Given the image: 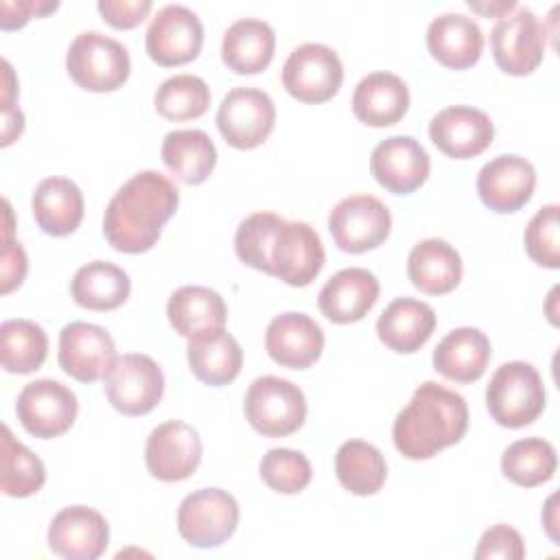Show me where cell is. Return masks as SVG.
<instances>
[{
	"label": "cell",
	"mask_w": 560,
	"mask_h": 560,
	"mask_svg": "<svg viewBox=\"0 0 560 560\" xmlns=\"http://www.w3.org/2000/svg\"><path fill=\"white\" fill-rule=\"evenodd\" d=\"M271 276L291 287H308L322 271L326 252L319 234L304 221H282L271 243Z\"/></svg>",
	"instance_id": "14"
},
{
	"label": "cell",
	"mask_w": 560,
	"mask_h": 560,
	"mask_svg": "<svg viewBox=\"0 0 560 560\" xmlns=\"http://www.w3.org/2000/svg\"><path fill=\"white\" fill-rule=\"evenodd\" d=\"M201 462L199 433L182 422L168 420L158 424L144 444V464L151 477L173 483L188 479Z\"/></svg>",
	"instance_id": "15"
},
{
	"label": "cell",
	"mask_w": 560,
	"mask_h": 560,
	"mask_svg": "<svg viewBox=\"0 0 560 560\" xmlns=\"http://www.w3.org/2000/svg\"><path fill=\"white\" fill-rule=\"evenodd\" d=\"M276 122L271 96L258 88H232L217 112V127L223 140L234 149H256L262 144Z\"/></svg>",
	"instance_id": "10"
},
{
	"label": "cell",
	"mask_w": 560,
	"mask_h": 560,
	"mask_svg": "<svg viewBox=\"0 0 560 560\" xmlns=\"http://www.w3.org/2000/svg\"><path fill=\"white\" fill-rule=\"evenodd\" d=\"M468 7L472 9V11H479V13H486V15H499V18H503V15H508V11L510 9H514L516 7V2L514 0H508V2H497V4H490V7H483V4H479V2H468Z\"/></svg>",
	"instance_id": "47"
},
{
	"label": "cell",
	"mask_w": 560,
	"mask_h": 560,
	"mask_svg": "<svg viewBox=\"0 0 560 560\" xmlns=\"http://www.w3.org/2000/svg\"><path fill=\"white\" fill-rule=\"evenodd\" d=\"M475 558L477 560H490V558L521 560V558H525L523 536L514 527H510L505 523H497L490 529H486L483 536L479 538Z\"/></svg>",
	"instance_id": "42"
},
{
	"label": "cell",
	"mask_w": 560,
	"mask_h": 560,
	"mask_svg": "<svg viewBox=\"0 0 560 560\" xmlns=\"http://www.w3.org/2000/svg\"><path fill=\"white\" fill-rule=\"evenodd\" d=\"M109 405L125 416H144L158 407L164 394L162 368L140 352L116 357L105 374Z\"/></svg>",
	"instance_id": "8"
},
{
	"label": "cell",
	"mask_w": 560,
	"mask_h": 560,
	"mask_svg": "<svg viewBox=\"0 0 560 560\" xmlns=\"http://www.w3.org/2000/svg\"><path fill=\"white\" fill-rule=\"evenodd\" d=\"M186 357L190 372L210 387L232 383L243 365V350L225 328L201 332L188 339Z\"/></svg>",
	"instance_id": "31"
},
{
	"label": "cell",
	"mask_w": 560,
	"mask_h": 560,
	"mask_svg": "<svg viewBox=\"0 0 560 560\" xmlns=\"http://www.w3.org/2000/svg\"><path fill=\"white\" fill-rule=\"evenodd\" d=\"M164 166L184 184L197 186L210 177L217 164V149L203 129H175L162 140Z\"/></svg>",
	"instance_id": "32"
},
{
	"label": "cell",
	"mask_w": 560,
	"mask_h": 560,
	"mask_svg": "<svg viewBox=\"0 0 560 560\" xmlns=\"http://www.w3.org/2000/svg\"><path fill=\"white\" fill-rule=\"evenodd\" d=\"M260 479L280 494L302 492L313 477L311 462L293 448H269L260 459Z\"/></svg>",
	"instance_id": "40"
},
{
	"label": "cell",
	"mask_w": 560,
	"mask_h": 560,
	"mask_svg": "<svg viewBox=\"0 0 560 560\" xmlns=\"http://www.w3.org/2000/svg\"><path fill=\"white\" fill-rule=\"evenodd\" d=\"M267 354L282 368L306 370L324 350V330L306 313H280L265 332Z\"/></svg>",
	"instance_id": "21"
},
{
	"label": "cell",
	"mask_w": 560,
	"mask_h": 560,
	"mask_svg": "<svg viewBox=\"0 0 560 560\" xmlns=\"http://www.w3.org/2000/svg\"><path fill=\"white\" fill-rule=\"evenodd\" d=\"M238 525V503L221 488H201L184 497L177 510L182 538L199 549L223 545Z\"/></svg>",
	"instance_id": "6"
},
{
	"label": "cell",
	"mask_w": 560,
	"mask_h": 560,
	"mask_svg": "<svg viewBox=\"0 0 560 560\" xmlns=\"http://www.w3.org/2000/svg\"><path fill=\"white\" fill-rule=\"evenodd\" d=\"M79 402L70 387L52 378H37L22 387L15 400L20 424L35 438L50 440L66 433L77 418Z\"/></svg>",
	"instance_id": "12"
},
{
	"label": "cell",
	"mask_w": 560,
	"mask_h": 560,
	"mask_svg": "<svg viewBox=\"0 0 560 560\" xmlns=\"http://www.w3.org/2000/svg\"><path fill=\"white\" fill-rule=\"evenodd\" d=\"M131 280L127 271L107 260H92L77 269L70 293L72 300L90 311H114L129 298Z\"/></svg>",
	"instance_id": "33"
},
{
	"label": "cell",
	"mask_w": 560,
	"mask_h": 560,
	"mask_svg": "<svg viewBox=\"0 0 560 560\" xmlns=\"http://www.w3.org/2000/svg\"><path fill=\"white\" fill-rule=\"evenodd\" d=\"M429 171V153L411 136L385 138L370 155V173L394 195H409L418 190L427 182Z\"/></svg>",
	"instance_id": "18"
},
{
	"label": "cell",
	"mask_w": 560,
	"mask_h": 560,
	"mask_svg": "<svg viewBox=\"0 0 560 560\" xmlns=\"http://www.w3.org/2000/svg\"><path fill=\"white\" fill-rule=\"evenodd\" d=\"M335 475L339 483L357 494H376L387 479V462L383 453L365 440H348L337 448Z\"/></svg>",
	"instance_id": "34"
},
{
	"label": "cell",
	"mask_w": 560,
	"mask_h": 560,
	"mask_svg": "<svg viewBox=\"0 0 560 560\" xmlns=\"http://www.w3.org/2000/svg\"><path fill=\"white\" fill-rule=\"evenodd\" d=\"M243 411L247 422L267 438L295 433L306 420L304 392L280 376H258L247 387Z\"/></svg>",
	"instance_id": "5"
},
{
	"label": "cell",
	"mask_w": 560,
	"mask_h": 560,
	"mask_svg": "<svg viewBox=\"0 0 560 560\" xmlns=\"http://www.w3.org/2000/svg\"><path fill=\"white\" fill-rule=\"evenodd\" d=\"M490 339L472 326H462L442 337L433 350V368L448 381L472 383L483 376L490 361Z\"/></svg>",
	"instance_id": "26"
},
{
	"label": "cell",
	"mask_w": 560,
	"mask_h": 560,
	"mask_svg": "<svg viewBox=\"0 0 560 560\" xmlns=\"http://www.w3.org/2000/svg\"><path fill=\"white\" fill-rule=\"evenodd\" d=\"M155 109L166 120H192L206 114L210 105V88L201 77L175 74L155 90Z\"/></svg>",
	"instance_id": "38"
},
{
	"label": "cell",
	"mask_w": 560,
	"mask_h": 560,
	"mask_svg": "<svg viewBox=\"0 0 560 560\" xmlns=\"http://www.w3.org/2000/svg\"><path fill=\"white\" fill-rule=\"evenodd\" d=\"M558 203L542 206L527 223L523 241L529 258L547 269H558L560 267V243H558Z\"/></svg>",
	"instance_id": "41"
},
{
	"label": "cell",
	"mask_w": 560,
	"mask_h": 560,
	"mask_svg": "<svg viewBox=\"0 0 560 560\" xmlns=\"http://www.w3.org/2000/svg\"><path fill=\"white\" fill-rule=\"evenodd\" d=\"M435 311L416 298H396L376 319L378 339L394 352L420 350L435 330Z\"/></svg>",
	"instance_id": "24"
},
{
	"label": "cell",
	"mask_w": 560,
	"mask_h": 560,
	"mask_svg": "<svg viewBox=\"0 0 560 560\" xmlns=\"http://www.w3.org/2000/svg\"><path fill=\"white\" fill-rule=\"evenodd\" d=\"M431 142L448 158L468 160L483 153L494 138L490 116L470 105H451L429 122Z\"/></svg>",
	"instance_id": "19"
},
{
	"label": "cell",
	"mask_w": 560,
	"mask_h": 560,
	"mask_svg": "<svg viewBox=\"0 0 560 560\" xmlns=\"http://www.w3.org/2000/svg\"><path fill=\"white\" fill-rule=\"evenodd\" d=\"M409 109V88L394 72H370L352 94V112L368 127L396 125Z\"/></svg>",
	"instance_id": "25"
},
{
	"label": "cell",
	"mask_w": 560,
	"mask_h": 560,
	"mask_svg": "<svg viewBox=\"0 0 560 560\" xmlns=\"http://www.w3.org/2000/svg\"><path fill=\"white\" fill-rule=\"evenodd\" d=\"M284 219L273 212H254L243 219L234 234V249L241 262L271 276V243Z\"/></svg>",
	"instance_id": "39"
},
{
	"label": "cell",
	"mask_w": 560,
	"mask_h": 560,
	"mask_svg": "<svg viewBox=\"0 0 560 560\" xmlns=\"http://www.w3.org/2000/svg\"><path fill=\"white\" fill-rule=\"evenodd\" d=\"M468 429V405L462 394L424 381L411 400L398 411L392 438L407 459H429L442 448L457 444Z\"/></svg>",
	"instance_id": "2"
},
{
	"label": "cell",
	"mask_w": 560,
	"mask_h": 560,
	"mask_svg": "<svg viewBox=\"0 0 560 560\" xmlns=\"http://www.w3.org/2000/svg\"><path fill=\"white\" fill-rule=\"evenodd\" d=\"M343 83L339 55L326 44H302L291 50L282 66L284 90L302 103H326Z\"/></svg>",
	"instance_id": "7"
},
{
	"label": "cell",
	"mask_w": 560,
	"mask_h": 560,
	"mask_svg": "<svg viewBox=\"0 0 560 560\" xmlns=\"http://www.w3.org/2000/svg\"><path fill=\"white\" fill-rule=\"evenodd\" d=\"M28 262H26V252L20 243H15L11 236H4V249H2V293L13 291L15 287L22 284L26 276Z\"/></svg>",
	"instance_id": "45"
},
{
	"label": "cell",
	"mask_w": 560,
	"mask_h": 560,
	"mask_svg": "<svg viewBox=\"0 0 560 560\" xmlns=\"http://www.w3.org/2000/svg\"><path fill=\"white\" fill-rule=\"evenodd\" d=\"M536 168L529 160L508 153L486 162L477 175V192L486 208L508 214L521 210L534 195Z\"/></svg>",
	"instance_id": "20"
},
{
	"label": "cell",
	"mask_w": 560,
	"mask_h": 560,
	"mask_svg": "<svg viewBox=\"0 0 560 560\" xmlns=\"http://www.w3.org/2000/svg\"><path fill=\"white\" fill-rule=\"evenodd\" d=\"M378 278L363 267L337 271L319 291L317 306L335 324H352L368 315L378 300Z\"/></svg>",
	"instance_id": "22"
},
{
	"label": "cell",
	"mask_w": 560,
	"mask_h": 560,
	"mask_svg": "<svg viewBox=\"0 0 560 560\" xmlns=\"http://www.w3.org/2000/svg\"><path fill=\"white\" fill-rule=\"evenodd\" d=\"M166 315L175 332L192 339L201 332L225 328L228 306L214 289L201 284H186L171 293Z\"/></svg>",
	"instance_id": "30"
},
{
	"label": "cell",
	"mask_w": 560,
	"mask_h": 560,
	"mask_svg": "<svg viewBox=\"0 0 560 560\" xmlns=\"http://www.w3.org/2000/svg\"><path fill=\"white\" fill-rule=\"evenodd\" d=\"M66 70L88 92H114L127 81L131 59L118 39L98 31H83L68 46Z\"/></svg>",
	"instance_id": "4"
},
{
	"label": "cell",
	"mask_w": 560,
	"mask_h": 560,
	"mask_svg": "<svg viewBox=\"0 0 560 560\" xmlns=\"http://www.w3.org/2000/svg\"><path fill=\"white\" fill-rule=\"evenodd\" d=\"M24 129V116L18 107L2 112V147L11 144Z\"/></svg>",
	"instance_id": "46"
},
{
	"label": "cell",
	"mask_w": 560,
	"mask_h": 560,
	"mask_svg": "<svg viewBox=\"0 0 560 560\" xmlns=\"http://www.w3.org/2000/svg\"><path fill=\"white\" fill-rule=\"evenodd\" d=\"M103 20L114 28L138 26L153 9L151 0H98L96 4Z\"/></svg>",
	"instance_id": "43"
},
{
	"label": "cell",
	"mask_w": 560,
	"mask_h": 560,
	"mask_svg": "<svg viewBox=\"0 0 560 560\" xmlns=\"http://www.w3.org/2000/svg\"><path fill=\"white\" fill-rule=\"evenodd\" d=\"M556 448L542 438L516 440L501 455L503 475L521 488H536L549 481L556 472Z\"/></svg>",
	"instance_id": "36"
},
{
	"label": "cell",
	"mask_w": 560,
	"mask_h": 560,
	"mask_svg": "<svg viewBox=\"0 0 560 560\" xmlns=\"http://www.w3.org/2000/svg\"><path fill=\"white\" fill-rule=\"evenodd\" d=\"M547 31L527 7H518L514 13H508L497 20L490 33V46L494 63L514 77L532 74L545 55Z\"/></svg>",
	"instance_id": "9"
},
{
	"label": "cell",
	"mask_w": 560,
	"mask_h": 560,
	"mask_svg": "<svg viewBox=\"0 0 560 560\" xmlns=\"http://www.w3.org/2000/svg\"><path fill=\"white\" fill-rule=\"evenodd\" d=\"M462 258L444 238L416 243L407 258V276L416 289L429 295H444L462 280Z\"/></svg>",
	"instance_id": "28"
},
{
	"label": "cell",
	"mask_w": 560,
	"mask_h": 560,
	"mask_svg": "<svg viewBox=\"0 0 560 560\" xmlns=\"http://www.w3.org/2000/svg\"><path fill=\"white\" fill-rule=\"evenodd\" d=\"M33 217L42 232L50 236L72 234L83 219V192L68 177H46L37 184L33 199Z\"/></svg>",
	"instance_id": "29"
},
{
	"label": "cell",
	"mask_w": 560,
	"mask_h": 560,
	"mask_svg": "<svg viewBox=\"0 0 560 560\" xmlns=\"http://www.w3.org/2000/svg\"><path fill=\"white\" fill-rule=\"evenodd\" d=\"M109 545V525L88 505L59 510L48 525V547L66 560H96Z\"/></svg>",
	"instance_id": "17"
},
{
	"label": "cell",
	"mask_w": 560,
	"mask_h": 560,
	"mask_svg": "<svg viewBox=\"0 0 560 560\" xmlns=\"http://www.w3.org/2000/svg\"><path fill=\"white\" fill-rule=\"evenodd\" d=\"M545 400L542 378L527 361L499 365L486 387V407L492 420L508 429L532 424L542 413Z\"/></svg>",
	"instance_id": "3"
},
{
	"label": "cell",
	"mask_w": 560,
	"mask_h": 560,
	"mask_svg": "<svg viewBox=\"0 0 560 560\" xmlns=\"http://www.w3.org/2000/svg\"><path fill=\"white\" fill-rule=\"evenodd\" d=\"M0 453V488L7 497L24 499L42 490L46 481L44 462L20 440H15L7 424L2 427Z\"/></svg>",
	"instance_id": "37"
},
{
	"label": "cell",
	"mask_w": 560,
	"mask_h": 560,
	"mask_svg": "<svg viewBox=\"0 0 560 560\" xmlns=\"http://www.w3.org/2000/svg\"><path fill=\"white\" fill-rule=\"evenodd\" d=\"M149 57L164 68L192 61L203 46V24L197 13L184 4L162 7L144 35Z\"/></svg>",
	"instance_id": "13"
},
{
	"label": "cell",
	"mask_w": 560,
	"mask_h": 560,
	"mask_svg": "<svg viewBox=\"0 0 560 560\" xmlns=\"http://www.w3.org/2000/svg\"><path fill=\"white\" fill-rule=\"evenodd\" d=\"M427 48L433 59L453 70L475 66L483 50L479 24L464 13H442L427 28Z\"/></svg>",
	"instance_id": "23"
},
{
	"label": "cell",
	"mask_w": 560,
	"mask_h": 560,
	"mask_svg": "<svg viewBox=\"0 0 560 560\" xmlns=\"http://www.w3.org/2000/svg\"><path fill=\"white\" fill-rule=\"evenodd\" d=\"M276 50L273 28L256 18H241L228 26L221 42V59L236 74L262 72Z\"/></svg>",
	"instance_id": "27"
},
{
	"label": "cell",
	"mask_w": 560,
	"mask_h": 560,
	"mask_svg": "<svg viewBox=\"0 0 560 560\" xmlns=\"http://www.w3.org/2000/svg\"><path fill=\"white\" fill-rule=\"evenodd\" d=\"M59 368L79 383L105 378L116 361L112 335L96 324L70 322L59 332Z\"/></svg>",
	"instance_id": "16"
},
{
	"label": "cell",
	"mask_w": 560,
	"mask_h": 560,
	"mask_svg": "<svg viewBox=\"0 0 560 560\" xmlns=\"http://www.w3.org/2000/svg\"><path fill=\"white\" fill-rule=\"evenodd\" d=\"M179 190L158 171H140L109 199L103 214L107 243L125 254L149 252L175 214Z\"/></svg>",
	"instance_id": "1"
},
{
	"label": "cell",
	"mask_w": 560,
	"mask_h": 560,
	"mask_svg": "<svg viewBox=\"0 0 560 560\" xmlns=\"http://www.w3.org/2000/svg\"><path fill=\"white\" fill-rule=\"evenodd\" d=\"M48 354L44 328L31 319H7L0 326V361L11 374H31L42 368Z\"/></svg>",
	"instance_id": "35"
},
{
	"label": "cell",
	"mask_w": 560,
	"mask_h": 560,
	"mask_svg": "<svg viewBox=\"0 0 560 560\" xmlns=\"http://www.w3.org/2000/svg\"><path fill=\"white\" fill-rule=\"evenodd\" d=\"M2 18H0V26L4 31H11V28H20L24 26L33 15H46L50 11H55L59 7V2H42V0H26V2H11V0H4L2 4Z\"/></svg>",
	"instance_id": "44"
},
{
	"label": "cell",
	"mask_w": 560,
	"mask_h": 560,
	"mask_svg": "<svg viewBox=\"0 0 560 560\" xmlns=\"http://www.w3.org/2000/svg\"><path fill=\"white\" fill-rule=\"evenodd\" d=\"M328 230L341 252L363 254L385 243L392 230V214L378 197L352 195L330 210Z\"/></svg>",
	"instance_id": "11"
},
{
	"label": "cell",
	"mask_w": 560,
	"mask_h": 560,
	"mask_svg": "<svg viewBox=\"0 0 560 560\" xmlns=\"http://www.w3.org/2000/svg\"><path fill=\"white\" fill-rule=\"evenodd\" d=\"M558 497L556 494H551L549 497V501H547V505H545V529H547V534H549V538L551 540H558V532H556V525H558V521H556V508H553V501H556Z\"/></svg>",
	"instance_id": "48"
}]
</instances>
